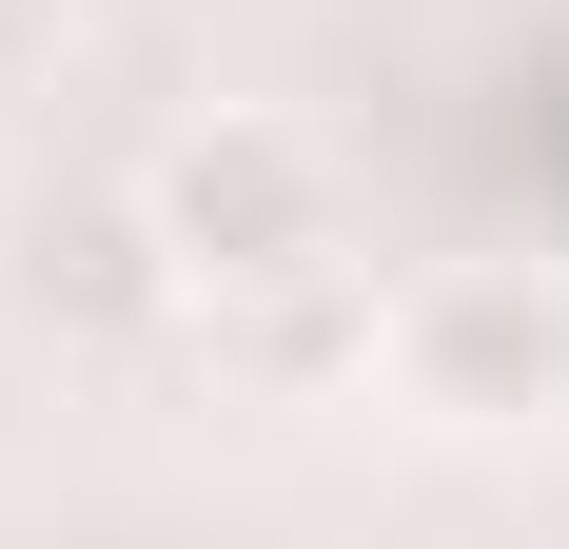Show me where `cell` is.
Instances as JSON below:
<instances>
[{"label":"cell","instance_id":"cell-1","mask_svg":"<svg viewBox=\"0 0 569 549\" xmlns=\"http://www.w3.org/2000/svg\"><path fill=\"white\" fill-rule=\"evenodd\" d=\"M373 373H393V412H432V432H530L569 392V295L511 256H452L412 274L393 315H373Z\"/></svg>","mask_w":569,"mask_h":549},{"label":"cell","instance_id":"cell-2","mask_svg":"<svg viewBox=\"0 0 569 549\" xmlns=\"http://www.w3.org/2000/svg\"><path fill=\"white\" fill-rule=\"evenodd\" d=\"M158 236L217 295H295V274H335V158L295 118H217V138L158 158Z\"/></svg>","mask_w":569,"mask_h":549},{"label":"cell","instance_id":"cell-3","mask_svg":"<svg viewBox=\"0 0 569 549\" xmlns=\"http://www.w3.org/2000/svg\"><path fill=\"white\" fill-rule=\"evenodd\" d=\"M158 295H177L158 197H40V217H20V315H59V333H138Z\"/></svg>","mask_w":569,"mask_h":549}]
</instances>
